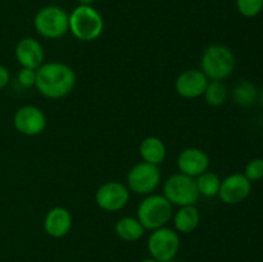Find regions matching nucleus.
Segmentation results:
<instances>
[{
  "mask_svg": "<svg viewBox=\"0 0 263 262\" xmlns=\"http://www.w3.org/2000/svg\"><path fill=\"white\" fill-rule=\"evenodd\" d=\"M76 85L73 68L63 62H48L36 69L35 87L48 99H62L71 94Z\"/></svg>",
  "mask_w": 263,
  "mask_h": 262,
  "instance_id": "obj_1",
  "label": "nucleus"
},
{
  "mask_svg": "<svg viewBox=\"0 0 263 262\" xmlns=\"http://www.w3.org/2000/svg\"><path fill=\"white\" fill-rule=\"evenodd\" d=\"M235 63V55L229 46L212 44L203 50L199 69L210 81H223L233 74Z\"/></svg>",
  "mask_w": 263,
  "mask_h": 262,
  "instance_id": "obj_2",
  "label": "nucleus"
},
{
  "mask_svg": "<svg viewBox=\"0 0 263 262\" xmlns=\"http://www.w3.org/2000/svg\"><path fill=\"white\" fill-rule=\"evenodd\" d=\"M104 31V20L92 5L79 4L69 13V32L80 41H94Z\"/></svg>",
  "mask_w": 263,
  "mask_h": 262,
  "instance_id": "obj_3",
  "label": "nucleus"
},
{
  "mask_svg": "<svg viewBox=\"0 0 263 262\" xmlns=\"http://www.w3.org/2000/svg\"><path fill=\"white\" fill-rule=\"evenodd\" d=\"M172 207L174 205L166 199L163 194L145 195L139 203L136 210V217L140 221L145 230H156L163 228L172 218Z\"/></svg>",
  "mask_w": 263,
  "mask_h": 262,
  "instance_id": "obj_4",
  "label": "nucleus"
},
{
  "mask_svg": "<svg viewBox=\"0 0 263 262\" xmlns=\"http://www.w3.org/2000/svg\"><path fill=\"white\" fill-rule=\"evenodd\" d=\"M33 27L41 38L57 40L69 31V14L58 5H46L33 17Z\"/></svg>",
  "mask_w": 263,
  "mask_h": 262,
  "instance_id": "obj_5",
  "label": "nucleus"
},
{
  "mask_svg": "<svg viewBox=\"0 0 263 262\" xmlns=\"http://www.w3.org/2000/svg\"><path fill=\"white\" fill-rule=\"evenodd\" d=\"M163 195L172 205L177 207L195 204L200 197L195 177L187 176L181 172L171 175L164 181Z\"/></svg>",
  "mask_w": 263,
  "mask_h": 262,
  "instance_id": "obj_6",
  "label": "nucleus"
},
{
  "mask_svg": "<svg viewBox=\"0 0 263 262\" xmlns=\"http://www.w3.org/2000/svg\"><path fill=\"white\" fill-rule=\"evenodd\" d=\"M161 170L156 164L148 162H139L128 171L126 182L128 190L138 195H149L156 192L161 184Z\"/></svg>",
  "mask_w": 263,
  "mask_h": 262,
  "instance_id": "obj_7",
  "label": "nucleus"
},
{
  "mask_svg": "<svg viewBox=\"0 0 263 262\" xmlns=\"http://www.w3.org/2000/svg\"><path fill=\"white\" fill-rule=\"evenodd\" d=\"M148 252L158 262H170L180 249V236L175 229L163 226L152 231L148 238Z\"/></svg>",
  "mask_w": 263,
  "mask_h": 262,
  "instance_id": "obj_8",
  "label": "nucleus"
},
{
  "mask_svg": "<svg viewBox=\"0 0 263 262\" xmlns=\"http://www.w3.org/2000/svg\"><path fill=\"white\" fill-rule=\"evenodd\" d=\"M130 200V190L120 181H108L98 188L95 193V203L103 211L117 212L127 205Z\"/></svg>",
  "mask_w": 263,
  "mask_h": 262,
  "instance_id": "obj_9",
  "label": "nucleus"
},
{
  "mask_svg": "<svg viewBox=\"0 0 263 262\" xmlns=\"http://www.w3.org/2000/svg\"><path fill=\"white\" fill-rule=\"evenodd\" d=\"M13 125L22 135L36 136L45 130L48 120L45 113L36 105H23L15 110Z\"/></svg>",
  "mask_w": 263,
  "mask_h": 262,
  "instance_id": "obj_10",
  "label": "nucleus"
},
{
  "mask_svg": "<svg viewBox=\"0 0 263 262\" xmlns=\"http://www.w3.org/2000/svg\"><path fill=\"white\" fill-rule=\"evenodd\" d=\"M252 193V181H249L244 174H231L221 180L220 192L217 197L225 204H238L244 202Z\"/></svg>",
  "mask_w": 263,
  "mask_h": 262,
  "instance_id": "obj_11",
  "label": "nucleus"
},
{
  "mask_svg": "<svg viewBox=\"0 0 263 262\" xmlns=\"http://www.w3.org/2000/svg\"><path fill=\"white\" fill-rule=\"evenodd\" d=\"M210 80L200 69H186L177 76L175 89L180 97L185 99H195L203 97Z\"/></svg>",
  "mask_w": 263,
  "mask_h": 262,
  "instance_id": "obj_12",
  "label": "nucleus"
},
{
  "mask_svg": "<svg viewBox=\"0 0 263 262\" xmlns=\"http://www.w3.org/2000/svg\"><path fill=\"white\" fill-rule=\"evenodd\" d=\"M177 169L181 174L192 177H198L208 171L210 157L199 148H186L177 156Z\"/></svg>",
  "mask_w": 263,
  "mask_h": 262,
  "instance_id": "obj_13",
  "label": "nucleus"
},
{
  "mask_svg": "<svg viewBox=\"0 0 263 262\" xmlns=\"http://www.w3.org/2000/svg\"><path fill=\"white\" fill-rule=\"evenodd\" d=\"M15 58L25 68L37 69L44 63L45 53L40 41L33 38H23L15 45Z\"/></svg>",
  "mask_w": 263,
  "mask_h": 262,
  "instance_id": "obj_14",
  "label": "nucleus"
},
{
  "mask_svg": "<svg viewBox=\"0 0 263 262\" xmlns=\"http://www.w3.org/2000/svg\"><path fill=\"white\" fill-rule=\"evenodd\" d=\"M72 215L67 208L54 207L44 218V230L51 238H63L71 231Z\"/></svg>",
  "mask_w": 263,
  "mask_h": 262,
  "instance_id": "obj_15",
  "label": "nucleus"
},
{
  "mask_svg": "<svg viewBox=\"0 0 263 262\" xmlns=\"http://www.w3.org/2000/svg\"><path fill=\"white\" fill-rule=\"evenodd\" d=\"M174 228L180 234L193 233L200 222V212L195 204L179 207L174 217Z\"/></svg>",
  "mask_w": 263,
  "mask_h": 262,
  "instance_id": "obj_16",
  "label": "nucleus"
},
{
  "mask_svg": "<svg viewBox=\"0 0 263 262\" xmlns=\"http://www.w3.org/2000/svg\"><path fill=\"white\" fill-rule=\"evenodd\" d=\"M139 153L144 162L159 166L166 159L167 148L162 139L157 136H148L140 143Z\"/></svg>",
  "mask_w": 263,
  "mask_h": 262,
  "instance_id": "obj_17",
  "label": "nucleus"
},
{
  "mask_svg": "<svg viewBox=\"0 0 263 262\" xmlns=\"http://www.w3.org/2000/svg\"><path fill=\"white\" fill-rule=\"evenodd\" d=\"M115 231L118 238L125 241H136L143 238L145 234V229L138 217H131V216L120 218L116 222Z\"/></svg>",
  "mask_w": 263,
  "mask_h": 262,
  "instance_id": "obj_18",
  "label": "nucleus"
},
{
  "mask_svg": "<svg viewBox=\"0 0 263 262\" xmlns=\"http://www.w3.org/2000/svg\"><path fill=\"white\" fill-rule=\"evenodd\" d=\"M233 98L235 103H238L241 107H248L256 103L257 98H258V90H257L256 85L251 81H243L238 82L234 86L233 90Z\"/></svg>",
  "mask_w": 263,
  "mask_h": 262,
  "instance_id": "obj_19",
  "label": "nucleus"
},
{
  "mask_svg": "<svg viewBox=\"0 0 263 262\" xmlns=\"http://www.w3.org/2000/svg\"><path fill=\"white\" fill-rule=\"evenodd\" d=\"M195 181H197L198 192H199L200 195L207 198H213L218 195L221 186V179L215 172H203L202 175L195 177Z\"/></svg>",
  "mask_w": 263,
  "mask_h": 262,
  "instance_id": "obj_20",
  "label": "nucleus"
},
{
  "mask_svg": "<svg viewBox=\"0 0 263 262\" xmlns=\"http://www.w3.org/2000/svg\"><path fill=\"white\" fill-rule=\"evenodd\" d=\"M205 102L212 107H220L228 99V89L223 81H210L203 94Z\"/></svg>",
  "mask_w": 263,
  "mask_h": 262,
  "instance_id": "obj_21",
  "label": "nucleus"
},
{
  "mask_svg": "<svg viewBox=\"0 0 263 262\" xmlns=\"http://www.w3.org/2000/svg\"><path fill=\"white\" fill-rule=\"evenodd\" d=\"M236 9L243 17L254 18L263 10V0H236Z\"/></svg>",
  "mask_w": 263,
  "mask_h": 262,
  "instance_id": "obj_22",
  "label": "nucleus"
},
{
  "mask_svg": "<svg viewBox=\"0 0 263 262\" xmlns=\"http://www.w3.org/2000/svg\"><path fill=\"white\" fill-rule=\"evenodd\" d=\"M243 174L252 182L263 179V158H253L249 161Z\"/></svg>",
  "mask_w": 263,
  "mask_h": 262,
  "instance_id": "obj_23",
  "label": "nucleus"
},
{
  "mask_svg": "<svg viewBox=\"0 0 263 262\" xmlns=\"http://www.w3.org/2000/svg\"><path fill=\"white\" fill-rule=\"evenodd\" d=\"M18 84L22 87H32L36 84V69L22 67L17 74Z\"/></svg>",
  "mask_w": 263,
  "mask_h": 262,
  "instance_id": "obj_24",
  "label": "nucleus"
},
{
  "mask_svg": "<svg viewBox=\"0 0 263 262\" xmlns=\"http://www.w3.org/2000/svg\"><path fill=\"white\" fill-rule=\"evenodd\" d=\"M10 79L9 71L7 69V67H4L3 64H0V90L4 89L8 85Z\"/></svg>",
  "mask_w": 263,
  "mask_h": 262,
  "instance_id": "obj_25",
  "label": "nucleus"
},
{
  "mask_svg": "<svg viewBox=\"0 0 263 262\" xmlns=\"http://www.w3.org/2000/svg\"><path fill=\"white\" fill-rule=\"evenodd\" d=\"M97 0H79V4L81 5H92Z\"/></svg>",
  "mask_w": 263,
  "mask_h": 262,
  "instance_id": "obj_26",
  "label": "nucleus"
},
{
  "mask_svg": "<svg viewBox=\"0 0 263 262\" xmlns=\"http://www.w3.org/2000/svg\"><path fill=\"white\" fill-rule=\"evenodd\" d=\"M139 262H158L157 261V259H154V258H145V259H141V261H139Z\"/></svg>",
  "mask_w": 263,
  "mask_h": 262,
  "instance_id": "obj_27",
  "label": "nucleus"
},
{
  "mask_svg": "<svg viewBox=\"0 0 263 262\" xmlns=\"http://www.w3.org/2000/svg\"><path fill=\"white\" fill-rule=\"evenodd\" d=\"M259 99H261L262 107H263V87H262V90H261V94H259Z\"/></svg>",
  "mask_w": 263,
  "mask_h": 262,
  "instance_id": "obj_28",
  "label": "nucleus"
}]
</instances>
